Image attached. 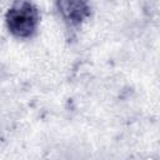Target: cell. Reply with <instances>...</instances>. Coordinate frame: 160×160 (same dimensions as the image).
Returning a JSON list of instances; mask_svg holds the SVG:
<instances>
[{"label": "cell", "instance_id": "obj_1", "mask_svg": "<svg viewBox=\"0 0 160 160\" xmlns=\"http://www.w3.org/2000/svg\"><path fill=\"white\" fill-rule=\"evenodd\" d=\"M39 22L36 8L28 0H16L6 12V25L18 38H28L34 34Z\"/></svg>", "mask_w": 160, "mask_h": 160}, {"label": "cell", "instance_id": "obj_2", "mask_svg": "<svg viewBox=\"0 0 160 160\" xmlns=\"http://www.w3.org/2000/svg\"><path fill=\"white\" fill-rule=\"evenodd\" d=\"M58 8L62 18L72 24L81 22L90 10L88 0H58Z\"/></svg>", "mask_w": 160, "mask_h": 160}]
</instances>
